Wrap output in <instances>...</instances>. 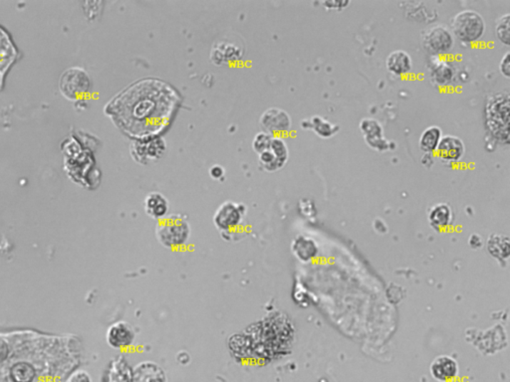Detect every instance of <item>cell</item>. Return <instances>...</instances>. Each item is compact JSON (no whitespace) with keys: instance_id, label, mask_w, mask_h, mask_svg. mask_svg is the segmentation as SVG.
Returning a JSON list of instances; mask_svg holds the SVG:
<instances>
[{"instance_id":"obj_1","label":"cell","mask_w":510,"mask_h":382,"mask_svg":"<svg viewBox=\"0 0 510 382\" xmlns=\"http://www.w3.org/2000/svg\"><path fill=\"white\" fill-rule=\"evenodd\" d=\"M294 339L292 321L286 314L276 311L233 334L228 348L238 363L266 366L288 356Z\"/></svg>"},{"instance_id":"obj_2","label":"cell","mask_w":510,"mask_h":382,"mask_svg":"<svg viewBox=\"0 0 510 382\" xmlns=\"http://www.w3.org/2000/svg\"><path fill=\"white\" fill-rule=\"evenodd\" d=\"M484 125L489 137L499 145H509L510 94L494 93L486 98L484 110Z\"/></svg>"},{"instance_id":"obj_3","label":"cell","mask_w":510,"mask_h":382,"mask_svg":"<svg viewBox=\"0 0 510 382\" xmlns=\"http://www.w3.org/2000/svg\"><path fill=\"white\" fill-rule=\"evenodd\" d=\"M155 237L167 249L185 247L190 241L192 229L190 223L180 215H168L155 226Z\"/></svg>"},{"instance_id":"obj_4","label":"cell","mask_w":510,"mask_h":382,"mask_svg":"<svg viewBox=\"0 0 510 382\" xmlns=\"http://www.w3.org/2000/svg\"><path fill=\"white\" fill-rule=\"evenodd\" d=\"M452 32L454 36L464 43H476L486 32V21L479 11L464 9L452 19Z\"/></svg>"},{"instance_id":"obj_5","label":"cell","mask_w":510,"mask_h":382,"mask_svg":"<svg viewBox=\"0 0 510 382\" xmlns=\"http://www.w3.org/2000/svg\"><path fill=\"white\" fill-rule=\"evenodd\" d=\"M456 45L452 30L443 24L433 25L422 31V46L434 57L448 55Z\"/></svg>"},{"instance_id":"obj_6","label":"cell","mask_w":510,"mask_h":382,"mask_svg":"<svg viewBox=\"0 0 510 382\" xmlns=\"http://www.w3.org/2000/svg\"><path fill=\"white\" fill-rule=\"evenodd\" d=\"M246 211L248 208L243 203L225 201L215 211L213 223L223 235L225 233L233 232L243 223Z\"/></svg>"},{"instance_id":"obj_7","label":"cell","mask_w":510,"mask_h":382,"mask_svg":"<svg viewBox=\"0 0 510 382\" xmlns=\"http://www.w3.org/2000/svg\"><path fill=\"white\" fill-rule=\"evenodd\" d=\"M260 124L263 132L272 137H281L291 130L292 120L286 110L280 108H270L261 115Z\"/></svg>"},{"instance_id":"obj_8","label":"cell","mask_w":510,"mask_h":382,"mask_svg":"<svg viewBox=\"0 0 510 382\" xmlns=\"http://www.w3.org/2000/svg\"><path fill=\"white\" fill-rule=\"evenodd\" d=\"M362 134L364 135V139L367 145L372 150L377 152H388L393 150L392 145H396L395 143L390 142L384 137L383 125L378 120L373 118H364L359 125Z\"/></svg>"},{"instance_id":"obj_9","label":"cell","mask_w":510,"mask_h":382,"mask_svg":"<svg viewBox=\"0 0 510 382\" xmlns=\"http://www.w3.org/2000/svg\"><path fill=\"white\" fill-rule=\"evenodd\" d=\"M165 150V142L162 138H149L137 140L131 145V155L141 163H150L159 160Z\"/></svg>"},{"instance_id":"obj_10","label":"cell","mask_w":510,"mask_h":382,"mask_svg":"<svg viewBox=\"0 0 510 382\" xmlns=\"http://www.w3.org/2000/svg\"><path fill=\"white\" fill-rule=\"evenodd\" d=\"M436 155L444 165H454L461 162L466 153V145L461 138L453 135H443L438 148Z\"/></svg>"},{"instance_id":"obj_11","label":"cell","mask_w":510,"mask_h":382,"mask_svg":"<svg viewBox=\"0 0 510 382\" xmlns=\"http://www.w3.org/2000/svg\"><path fill=\"white\" fill-rule=\"evenodd\" d=\"M136 331L130 323L116 321L109 326L106 334L107 344L114 349H127L135 343Z\"/></svg>"},{"instance_id":"obj_12","label":"cell","mask_w":510,"mask_h":382,"mask_svg":"<svg viewBox=\"0 0 510 382\" xmlns=\"http://www.w3.org/2000/svg\"><path fill=\"white\" fill-rule=\"evenodd\" d=\"M233 39L218 40L217 43L213 45L210 58L213 62L217 65L230 64L236 62L243 54V45L238 41H233Z\"/></svg>"},{"instance_id":"obj_13","label":"cell","mask_w":510,"mask_h":382,"mask_svg":"<svg viewBox=\"0 0 510 382\" xmlns=\"http://www.w3.org/2000/svg\"><path fill=\"white\" fill-rule=\"evenodd\" d=\"M132 382H168L167 373L155 361H141L132 369Z\"/></svg>"},{"instance_id":"obj_14","label":"cell","mask_w":510,"mask_h":382,"mask_svg":"<svg viewBox=\"0 0 510 382\" xmlns=\"http://www.w3.org/2000/svg\"><path fill=\"white\" fill-rule=\"evenodd\" d=\"M459 364L449 356H439L434 358L429 371L432 376L439 382H452L459 376Z\"/></svg>"},{"instance_id":"obj_15","label":"cell","mask_w":510,"mask_h":382,"mask_svg":"<svg viewBox=\"0 0 510 382\" xmlns=\"http://www.w3.org/2000/svg\"><path fill=\"white\" fill-rule=\"evenodd\" d=\"M429 77L434 85L438 87H448L454 81L456 68L453 63L444 58L437 57L432 63Z\"/></svg>"},{"instance_id":"obj_16","label":"cell","mask_w":510,"mask_h":382,"mask_svg":"<svg viewBox=\"0 0 510 382\" xmlns=\"http://www.w3.org/2000/svg\"><path fill=\"white\" fill-rule=\"evenodd\" d=\"M144 206L146 215L153 220H160L169 215V200L158 191H152L146 196Z\"/></svg>"},{"instance_id":"obj_17","label":"cell","mask_w":510,"mask_h":382,"mask_svg":"<svg viewBox=\"0 0 510 382\" xmlns=\"http://www.w3.org/2000/svg\"><path fill=\"white\" fill-rule=\"evenodd\" d=\"M454 211L447 203H438L429 210L428 220L429 225L437 231L448 229L454 222Z\"/></svg>"},{"instance_id":"obj_18","label":"cell","mask_w":510,"mask_h":382,"mask_svg":"<svg viewBox=\"0 0 510 382\" xmlns=\"http://www.w3.org/2000/svg\"><path fill=\"white\" fill-rule=\"evenodd\" d=\"M388 71L396 76H404L411 72L413 68L411 55L404 50H395L388 55L386 60Z\"/></svg>"},{"instance_id":"obj_19","label":"cell","mask_w":510,"mask_h":382,"mask_svg":"<svg viewBox=\"0 0 510 382\" xmlns=\"http://www.w3.org/2000/svg\"><path fill=\"white\" fill-rule=\"evenodd\" d=\"M132 369L125 356H117L109 364L104 382H132Z\"/></svg>"},{"instance_id":"obj_20","label":"cell","mask_w":510,"mask_h":382,"mask_svg":"<svg viewBox=\"0 0 510 382\" xmlns=\"http://www.w3.org/2000/svg\"><path fill=\"white\" fill-rule=\"evenodd\" d=\"M304 130H312L318 137L322 139H330L339 132V127L320 115H313L311 119H305L301 122Z\"/></svg>"},{"instance_id":"obj_21","label":"cell","mask_w":510,"mask_h":382,"mask_svg":"<svg viewBox=\"0 0 510 382\" xmlns=\"http://www.w3.org/2000/svg\"><path fill=\"white\" fill-rule=\"evenodd\" d=\"M291 249L294 256L302 262H309L318 254L317 244L315 241L303 235H299L294 239Z\"/></svg>"},{"instance_id":"obj_22","label":"cell","mask_w":510,"mask_h":382,"mask_svg":"<svg viewBox=\"0 0 510 382\" xmlns=\"http://www.w3.org/2000/svg\"><path fill=\"white\" fill-rule=\"evenodd\" d=\"M443 132L438 125H431L423 130L419 140V150L424 153H434L438 148Z\"/></svg>"},{"instance_id":"obj_23","label":"cell","mask_w":510,"mask_h":382,"mask_svg":"<svg viewBox=\"0 0 510 382\" xmlns=\"http://www.w3.org/2000/svg\"><path fill=\"white\" fill-rule=\"evenodd\" d=\"M487 249L492 257L506 260L509 257V238L506 235L491 234L487 240Z\"/></svg>"},{"instance_id":"obj_24","label":"cell","mask_w":510,"mask_h":382,"mask_svg":"<svg viewBox=\"0 0 510 382\" xmlns=\"http://www.w3.org/2000/svg\"><path fill=\"white\" fill-rule=\"evenodd\" d=\"M11 376L15 382H31L35 376V371L30 364L21 363L11 369Z\"/></svg>"},{"instance_id":"obj_25","label":"cell","mask_w":510,"mask_h":382,"mask_svg":"<svg viewBox=\"0 0 510 382\" xmlns=\"http://www.w3.org/2000/svg\"><path fill=\"white\" fill-rule=\"evenodd\" d=\"M509 25L510 14H506L502 15V16L497 19L496 29H494L497 39L499 40L501 43L506 45V46H509L510 43Z\"/></svg>"},{"instance_id":"obj_26","label":"cell","mask_w":510,"mask_h":382,"mask_svg":"<svg viewBox=\"0 0 510 382\" xmlns=\"http://www.w3.org/2000/svg\"><path fill=\"white\" fill-rule=\"evenodd\" d=\"M272 135H268L267 133L260 132L255 135V139L253 140V150L257 155L260 153L265 152L270 147L271 140H272Z\"/></svg>"},{"instance_id":"obj_27","label":"cell","mask_w":510,"mask_h":382,"mask_svg":"<svg viewBox=\"0 0 510 382\" xmlns=\"http://www.w3.org/2000/svg\"><path fill=\"white\" fill-rule=\"evenodd\" d=\"M322 4L326 9L341 11V10L345 9L350 4V1H348V0H325V1L322 2Z\"/></svg>"},{"instance_id":"obj_28","label":"cell","mask_w":510,"mask_h":382,"mask_svg":"<svg viewBox=\"0 0 510 382\" xmlns=\"http://www.w3.org/2000/svg\"><path fill=\"white\" fill-rule=\"evenodd\" d=\"M66 382H93V379L91 376H90L86 371L79 369V371H74V373L67 378Z\"/></svg>"},{"instance_id":"obj_29","label":"cell","mask_w":510,"mask_h":382,"mask_svg":"<svg viewBox=\"0 0 510 382\" xmlns=\"http://www.w3.org/2000/svg\"><path fill=\"white\" fill-rule=\"evenodd\" d=\"M499 71H501L502 76L509 79L510 77V53L506 52V54L502 56L501 62H499Z\"/></svg>"},{"instance_id":"obj_30","label":"cell","mask_w":510,"mask_h":382,"mask_svg":"<svg viewBox=\"0 0 510 382\" xmlns=\"http://www.w3.org/2000/svg\"><path fill=\"white\" fill-rule=\"evenodd\" d=\"M210 177L213 178V180H220V178L223 177V175H225V170H223L222 165H215L213 167H210Z\"/></svg>"},{"instance_id":"obj_31","label":"cell","mask_w":510,"mask_h":382,"mask_svg":"<svg viewBox=\"0 0 510 382\" xmlns=\"http://www.w3.org/2000/svg\"><path fill=\"white\" fill-rule=\"evenodd\" d=\"M9 351V344H7L6 339L0 336V363L7 358Z\"/></svg>"},{"instance_id":"obj_32","label":"cell","mask_w":510,"mask_h":382,"mask_svg":"<svg viewBox=\"0 0 510 382\" xmlns=\"http://www.w3.org/2000/svg\"><path fill=\"white\" fill-rule=\"evenodd\" d=\"M421 162L424 167H433L434 163V153H424L423 157H422Z\"/></svg>"},{"instance_id":"obj_33","label":"cell","mask_w":510,"mask_h":382,"mask_svg":"<svg viewBox=\"0 0 510 382\" xmlns=\"http://www.w3.org/2000/svg\"><path fill=\"white\" fill-rule=\"evenodd\" d=\"M469 245H471L472 248H481V246L484 245L481 236L472 234L471 237H469Z\"/></svg>"},{"instance_id":"obj_34","label":"cell","mask_w":510,"mask_h":382,"mask_svg":"<svg viewBox=\"0 0 510 382\" xmlns=\"http://www.w3.org/2000/svg\"><path fill=\"white\" fill-rule=\"evenodd\" d=\"M177 361L182 366H187L190 361V354L187 351H180L177 354Z\"/></svg>"},{"instance_id":"obj_35","label":"cell","mask_w":510,"mask_h":382,"mask_svg":"<svg viewBox=\"0 0 510 382\" xmlns=\"http://www.w3.org/2000/svg\"><path fill=\"white\" fill-rule=\"evenodd\" d=\"M374 228H375L377 232L379 233H386L387 229H388L385 221L379 220V218L374 221Z\"/></svg>"}]
</instances>
